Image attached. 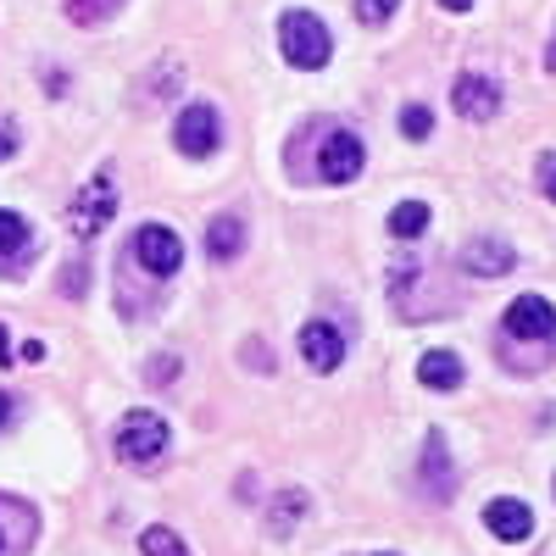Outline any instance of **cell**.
Segmentation results:
<instances>
[{"mask_svg":"<svg viewBox=\"0 0 556 556\" xmlns=\"http://www.w3.org/2000/svg\"><path fill=\"white\" fill-rule=\"evenodd\" d=\"M390 301H395L401 317H412V323H424V317H434V312H451V290L440 285V273H434L429 262H417V256H406V262L390 267Z\"/></svg>","mask_w":556,"mask_h":556,"instance_id":"obj_1","label":"cell"},{"mask_svg":"<svg viewBox=\"0 0 556 556\" xmlns=\"http://www.w3.org/2000/svg\"><path fill=\"white\" fill-rule=\"evenodd\" d=\"M306 139L317 146V156H312V173L306 178H323V184H351L356 173H362V162H367V146L351 134V128H340V123H306Z\"/></svg>","mask_w":556,"mask_h":556,"instance_id":"obj_2","label":"cell"},{"mask_svg":"<svg viewBox=\"0 0 556 556\" xmlns=\"http://www.w3.org/2000/svg\"><path fill=\"white\" fill-rule=\"evenodd\" d=\"M278 51H285L290 67L317 73V67H329L334 39H329V28H323L317 12H285V17H278Z\"/></svg>","mask_w":556,"mask_h":556,"instance_id":"obj_3","label":"cell"},{"mask_svg":"<svg viewBox=\"0 0 556 556\" xmlns=\"http://www.w3.org/2000/svg\"><path fill=\"white\" fill-rule=\"evenodd\" d=\"M67 217H73V235L96 240L101 228L117 217V184H112V173H96V178H89L84 190H78V201H73Z\"/></svg>","mask_w":556,"mask_h":556,"instance_id":"obj_4","label":"cell"},{"mask_svg":"<svg viewBox=\"0 0 556 556\" xmlns=\"http://www.w3.org/2000/svg\"><path fill=\"white\" fill-rule=\"evenodd\" d=\"M167 424L156 412H128L123 424H117V456L123 462H156L162 451H167Z\"/></svg>","mask_w":556,"mask_h":556,"instance_id":"obj_5","label":"cell"},{"mask_svg":"<svg viewBox=\"0 0 556 556\" xmlns=\"http://www.w3.org/2000/svg\"><path fill=\"white\" fill-rule=\"evenodd\" d=\"M173 146L190 156V162L212 156V151L223 146V117H217V106H184L178 123H173Z\"/></svg>","mask_w":556,"mask_h":556,"instance_id":"obj_6","label":"cell"},{"mask_svg":"<svg viewBox=\"0 0 556 556\" xmlns=\"http://www.w3.org/2000/svg\"><path fill=\"white\" fill-rule=\"evenodd\" d=\"M134 262L146 267L151 278H173L178 267H184V240L173 235L167 223H146L134 235Z\"/></svg>","mask_w":556,"mask_h":556,"instance_id":"obj_7","label":"cell"},{"mask_svg":"<svg viewBox=\"0 0 556 556\" xmlns=\"http://www.w3.org/2000/svg\"><path fill=\"white\" fill-rule=\"evenodd\" d=\"M501 329H506V340H540V345H551L556 340V306L545 295H518L513 306H506Z\"/></svg>","mask_w":556,"mask_h":556,"instance_id":"obj_8","label":"cell"},{"mask_svg":"<svg viewBox=\"0 0 556 556\" xmlns=\"http://www.w3.org/2000/svg\"><path fill=\"white\" fill-rule=\"evenodd\" d=\"M301 362L312 367V374H334V367L345 362V334L334 329V323H301Z\"/></svg>","mask_w":556,"mask_h":556,"instance_id":"obj_9","label":"cell"},{"mask_svg":"<svg viewBox=\"0 0 556 556\" xmlns=\"http://www.w3.org/2000/svg\"><path fill=\"white\" fill-rule=\"evenodd\" d=\"M451 101H456V112L468 117V123H490L501 112V89L490 78H479V73H462L451 84Z\"/></svg>","mask_w":556,"mask_h":556,"instance_id":"obj_10","label":"cell"},{"mask_svg":"<svg viewBox=\"0 0 556 556\" xmlns=\"http://www.w3.org/2000/svg\"><path fill=\"white\" fill-rule=\"evenodd\" d=\"M34 529H39V513L12 495H0V556H17L34 545Z\"/></svg>","mask_w":556,"mask_h":556,"instance_id":"obj_11","label":"cell"},{"mask_svg":"<svg viewBox=\"0 0 556 556\" xmlns=\"http://www.w3.org/2000/svg\"><path fill=\"white\" fill-rule=\"evenodd\" d=\"M484 529H490L495 540H529V534H534V513H529L523 501L501 495V501L484 506Z\"/></svg>","mask_w":556,"mask_h":556,"instance_id":"obj_12","label":"cell"},{"mask_svg":"<svg viewBox=\"0 0 556 556\" xmlns=\"http://www.w3.org/2000/svg\"><path fill=\"white\" fill-rule=\"evenodd\" d=\"M462 267H468L473 278H501L518 267V251L506 240H468V251H462Z\"/></svg>","mask_w":556,"mask_h":556,"instance_id":"obj_13","label":"cell"},{"mask_svg":"<svg viewBox=\"0 0 556 556\" xmlns=\"http://www.w3.org/2000/svg\"><path fill=\"white\" fill-rule=\"evenodd\" d=\"M424 484H429V495H440V501L456 495V468H451L445 434H429V445H424Z\"/></svg>","mask_w":556,"mask_h":556,"instance_id":"obj_14","label":"cell"},{"mask_svg":"<svg viewBox=\"0 0 556 556\" xmlns=\"http://www.w3.org/2000/svg\"><path fill=\"white\" fill-rule=\"evenodd\" d=\"M206 251H212V262H235V256L245 251V223H240L235 212L212 217V228H206Z\"/></svg>","mask_w":556,"mask_h":556,"instance_id":"obj_15","label":"cell"},{"mask_svg":"<svg viewBox=\"0 0 556 556\" xmlns=\"http://www.w3.org/2000/svg\"><path fill=\"white\" fill-rule=\"evenodd\" d=\"M28 251H34V228H28L17 212H0V262H7V267L17 273Z\"/></svg>","mask_w":556,"mask_h":556,"instance_id":"obj_16","label":"cell"},{"mask_svg":"<svg viewBox=\"0 0 556 556\" xmlns=\"http://www.w3.org/2000/svg\"><path fill=\"white\" fill-rule=\"evenodd\" d=\"M417 384H429V390H462L456 351H429L424 362H417Z\"/></svg>","mask_w":556,"mask_h":556,"instance_id":"obj_17","label":"cell"},{"mask_svg":"<svg viewBox=\"0 0 556 556\" xmlns=\"http://www.w3.org/2000/svg\"><path fill=\"white\" fill-rule=\"evenodd\" d=\"M306 513V490H278L273 495V506H267V529L278 534V540H285L290 529H295V518Z\"/></svg>","mask_w":556,"mask_h":556,"instance_id":"obj_18","label":"cell"},{"mask_svg":"<svg viewBox=\"0 0 556 556\" xmlns=\"http://www.w3.org/2000/svg\"><path fill=\"white\" fill-rule=\"evenodd\" d=\"M424 228H429V206H424V201H401V206L390 212V235H395V240H417Z\"/></svg>","mask_w":556,"mask_h":556,"instance_id":"obj_19","label":"cell"},{"mask_svg":"<svg viewBox=\"0 0 556 556\" xmlns=\"http://www.w3.org/2000/svg\"><path fill=\"white\" fill-rule=\"evenodd\" d=\"M117 7H123V0H67V17L84 23V28H96V23H106Z\"/></svg>","mask_w":556,"mask_h":556,"instance_id":"obj_20","label":"cell"},{"mask_svg":"<svg viewBox=\"0 0 556 556\" xmlns=\"http://www.w3.org/2000/svg\"><path fill=\"white\" fill-rule=\"evenodd\" d=\"M139 545H146V556H190V545H184L173 529H146Z\"/></svg>","mask_w":556,"mask_h":556,"instance_id":"obj_21","label":"cell"},{"mask_svg":"<svg viewBox=\"0 0 556 556\" xmlns=\"http://www.w3.org/2000/svg\"><path fill=\"white\" fill-rule=\"evenodd\" d=\"M395 7H401V0H356V17H362L367 28H379V23L395 17Z\"/></svg>","mask_w":556,"mask_h":556,"instance_id":"obj_22","label":"cell"},{"mask_svg":"<svg viewBox=\"0 0 556 556\" xmlns=\"http://www.w3.org/2000/svg\"><path fill=\"white\" fill-rule=\"evenodd\" d=\"M429 128H434L429 106H406V112H401V134H406V139H429Z\"/></svg>","mask_w":556,"mask_h":556,"instance_id":"obj_23","label":"cell"},{"mask_svg":"<svg viewBox=\"0 0 556 556\" xmlns=\"http://www.w3.org/2000/svg\"><path fill=\"white\" fill-rule=\"evenodd\" d=\"M178 374H184L178 356H156V362H151V384H167V379H178Z\"/></svg>","mask_w":556,"mask_h":556,"instance_id":"obj_24","label":"cell"},{"mask_svg":"<svg viewBox=\"0 0 556 556\" xmlns=\"http://www.w3.org/2000/svg\"><path fill=\"white\" fill-rule=\"evenodd\" d=\"M62 290H67V295H84V290H89V267H67V273H62Z\"/></svg>","mask_w":556,"mask_h":556,"instance_id":"obj_25","label":"cell"},{"mask_svg":"<svg viewBox=\"0 0 556 556\" xmlns=\"http://www.w3.org/2000/svg\"><path fill=\"white\" fill-rule=\"evenodd\" d=\"M540 184H545V195L556 206V156H540Z\"/></svg>","mask_w":556,"mask_h":556,"instance_id":"obj_26","label":"cell"},{"mask_svg":"<svg viewBox=\"0 0 556 556\" xmlns=\"http://www.w3.org/2000/svg\"><path fill=\"white\" fill-rule=\"evenodd\" d=\"M12 362V334H7V323H0V367Z\"/></svg>","mask_w":556,"mask_h":556,"instance_id":"obj_27","label":"cell"},{"mask_svg":"<svg viewBox=\"0 0 556 556\" xmlns=\"http://www.w3.org/2000/svg\"><path fill=\"white\" fill-rule=\"evenodd\" d=\"M12 424V395H0V429Z\"/></svg>","mask_w":556,"mask_h":556,"instance_id":"obj_28","label":"cell"},{"mask_svg":"<svg viewBox=\"0 0 556 556\" xmlns=\"http://www.w3.org/2000/svg\"><path fill=\"white\" fill-rule=\"evenodd\" d=\"M440 7H445V12H468V7H473V0H440Z\"/></svg>","mask_w":556,"mask_h":556,"instance_id":"obj_29","label":"cell"},{"mask_svg":"<svg viewBox=\"0 0 556 556\" xmlns=\"http://www.w3.org/2000/svg\"><path fill=\"white\" fill-rule=\"evenodd\" d=\"M12 151H17V139H12V134H0V156H12Z\"/></svg>","mask_w":556,"mask_h":556,"instance_id":"obj_30","label":"cell"},{"mask_svg":"<svg viewBox=\"0 0 556 556\" xmlns=\"http://www.w3.org/2000/svg\"><path fill=\"white\" fill-rule=\"evenodd\" d=\"M545 67H551V73H556V39H551V51H545Z\"/></svg>","mask_w":556,"mask_h":556,"instance_id":"obj_31","label":"cell"},{"mask_svg":"<svg viewBox=\"0 0 556 556\" xmlns=\"http://www.w3.org/2000/svg\"><path fill=\"white\" fill-rule=\"evenodd\" d=\"M384 556H390V551H384Z\"/></svg>","mask_w":556,"mask_h":556,"instance_id":"obj_32","label":"cell"}]
</instances>
